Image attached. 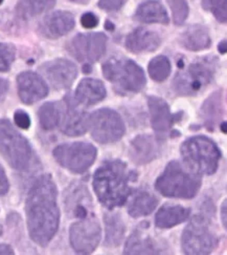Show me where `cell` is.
I'll return each mask as SVG.
<instances>
[{
  "instance_id": "cell-17",
  "label": "cell",
  "mask_w": 227,
  "mask_h": 255,
  "mask_svg": "<svg viewBox=\"0 0 227 255\" xmlns=\"http://www.w3.org/2000/svg\"><path fill=\"white\" fill-rule=\"evenodd\" d=\"M149 224L142 223L128 239L124 249L125 254H160L163 249L148 233Z\"/></svg>"
},
{
  "instance_id": "cell-19",
  "label": "cell",
  "mask_w": 227,
  "mask_h": 255,
  "mask_svg": "<svg viewBox=\"0 0 227 255\" xmlns=\"http://www.w3.org/2000/svg\"><path fill=\"white\" fill-rule=\"evenodd\" d=\"M161 38L156 32L145 27H138L126 39V47L134 54L153 52L158 48Z\"/></svg>"
},
{
  "instance_id": "cell-41",
  "label": "cell",
  "mask_w": 227,
  "mask_h": 255,
  "mask_svg": "<svg viewBox=\"0 0 227 255\" xmlns=\"http://www.w3.org/2000/svg\"><path fill=\"white\" fill-rule=\"evenodd\" d=\"M218 50L221 54H225L226 51H227V43H226V40H223L220 42V44L218 45Z\"/></svg>"
},
{
  "instance_id": "cell-30",
  "label": "cell",
  "mask_w": 227,
  "mask_h": 255,
  "mask_svg": "<svg viewBox=\"0 0 227 255\" xmlns=\"http://www.w3.org/2000/svg\"><path fill=\"white\" fill-rule=\"evenodd\" d=\"M148 72L154 81L163 82L171 74V62L165 56H157L149 63Z\"/></svg>"
},
{
  "instance_id": "cell-23",
  "label": "cell",
  "mask_w": 227,
  "mask_h": 255,
  "mask_svg": "<svg viewBox=\"0 0 227 255\" xmlns=\"http://www.w3.org/2000/svg\"><path fill=\"white\" fill-rule=\"evenodd\" d=\"M180 43L186 50L198 52L211 46L212 39L209 29L203 25H192L180 36Z\"/></svg>"
},
{
  "instance_id": "cell-42",
  "label": "cell",
  "mask_w": 227,
  "mask_h": 255,
  "mask_svg": "<svg viewBox=\"0 0 227 255\" xmlns=\"http://www.w3.org/2000/svg\"><path fill=\"white\" fill-rule=\"evenodd\" d=\"M71 1H74V2H76V3L85 4V3H87V2H89V0H71Z\"/></svg>"
},
{
  "instance_id": "cell-22",
  "label": "cell",
  "mask_w": 227,
  "mask_h": 255,
  "mask_svg": "<svg viewBox=\"0 0 227 255\" xmlns=\"http://www.w3.org/2000/svg\"><path fill=\"white\" fill-rule=\"evenodd\" d=\"M190 214V208H184L180 205L166 204L157 211L155 215V225L160 229L173 228L189 220Z\"/></svg>"
},
{
  "instance_id": "cell-9",
  "label": "cell",
  "mask_w": 227,
  "mask_h": 255,
  "mask_svg": "<svg viewBox=\"0 0 227 255\" xmlns=\"http://www.w3.org/2000/svg\"><path fill=\"white\" fill-rule=\"evenodd\" d=\"M54 158L65 169L74 173H83L93 165L97 150L87 142H75L59 145L54 149Z\"/></svg>"
},
{
  "instance_id": "cell-7",
  "label": "cell",
  "mask_w": 227,
  "mask_h": 255,
  "mask_svg": "<svg viewBox=\"0 0 227 255\" xmlns=\"http://www.w3.org/2000/svg\"><path fill=\"white\" fill-rule=\"evenodd\" d=\"M0 154L18 171H26L33 159L31 144L6 119H0Z\"/></svg>"
},
{
  "instance_id": "cell-10",
  "label": "cell",
  "mask_w": 227,
  "mask_h": 255,
  "mask_svg": "<svg viewBox=\"0 0 227 255\" xmlns=\"http://www.w3.org/2000/svg\"><path fill=\"white\" fill-rule=\"evenodd\" d=\"M89 128L93 140L101 144L120 141L126 131L122 117L109 109L94 112L89 117Z\"/></svg>"
},
{
  "instance_id": "cell-31",
  "label": "cell",
  "mask_w": 227,
  "mask_h": 255,
  "mask_svg": "<svg viewBox=\"0 0 227 255\" xmlns=\"http://www.w3.org/2000/svg\"><path fill=\"white\" fill-rule=\"evenodd\" d=\"M202 5L206 11L214 14L218 21L225 23L227 20V0H202Z\"/></svg>"
},
{
  "instance_id": "cell-4",
  "label": "cell",
  "mask_w": 227,
  "mask_h": 255,
  "mask_svg": "<svg viewBox=\"0 0 227 255\" xmlns=\"http://www.w3.org/2000/svg\"><path fill=\"white\" fill-rule=\"evenodd\" d=\"M180 153L185 167L199 175L214 174L222 156L219 147L205 135H195L185 140L180 147Z\"/></svg>"
},
{
  "instance_id": "cell-6",
  "label": "cell",
  "mask_w": 227,
  "mask_h": 255,
  "mask_svg": "<svg viewBox=\"0 0 227 255\" xmlns=\"http://www.w3.org/2000/svg\"><path fill=\"white\" fill-rule=\"evenodd\" d=\"M103 74L121 95L141 92L147 80L143 68L134 61L124 57L110 58L103 64Z\"/></svg>"
},
{
  "instance_id": "cell-33",
  "label": "cell",
  "mask_w": 227,
  "mask_h": 255,
  "mask_svg": "<svg viewBox=\"0 0 227 255\" xmlns=\"http://www.w3.org/2000/svg\"><path fill=\"white\" fill-rule=\"evenodd\" d=\"M16 48L13 44L0 42V73L7 72L15 60Z\"/></svg>"
},
{
  "instance_id": "cell-3",
  "label": "cell",
  "mask_w": 227,
  "mask_h": 255,
  "mask_svg": "<svg viewBox=\"0 0 227 255\" xmlns=\"http://www.w3.org/2000/svg\"><path fill=\"white\" fill-rule=\"evenodd\" d=\"M201 178L184 168L178 161H172L157 178L155 188L165 198L193 199L201 188Z\"/></svg>"
},
{
  "instance_id": "cell-28",
  "label": "cell",
  "mask_w": 227,
  "mask_h": 255,
  "mask_svg": "<svg viewBox=\"0 0 227 255\" xmlns=\"http://www.w3.org/2000/svg\"><path fill=\"white\" fill-rule=\"evenodd\" d=\"M64 115L63 105L60 102H48L39 110L38 116L40 125L45 130L55 129L61 124Z\"/></svg>"
},
{
  "instance_id": "cell-13",
  "label": "cell",
  "mask_w": 227,
  "mask_h": 255,
  "mask_svg": "<svg viewBox=\"0 0 227 255\" xmlns=\"http://www.w3.org/2000/svg\"><path fill=\"white\" fill-rule=\"evenodd\" d=\"M40 71L56 90L69 88L77 76L76 66L66 59H56L48 61L41 65Z\"/></svg>"
},
{
  "instance_id": "cell-12",
  "label": "cell",
  "mask_w": 227,
  "mask_h": 255,
  "mask_svg": "<svg viewBox=\"0 0 227 255\" xmlns=\"http://www.w3.org/2000/svg\"><path fill=\"white\" fill-rule=\"evenodd\" d=\"M107 37L103 33L80 34L68 44V51L76 60L86 63L96 62L105 54Z\"/></svg>"
},
{
  "instance_id": "cell-16",
  "label": "cell",
  "mask_w": 227,
  "mask_h": 255,
  "mask_svg": "<svg viewBox=\"0 0 227 255\" xmlns=\"http://www.w3.org/2000/svg\"><path fill=\"white\" fill-rule=\"evenodd\" d=\"M161 152V142L150 134H141L130 144L129 156L137 165H145L154 161Z\"/></svg>"
},
{
  "instance_id": "cell-40",
  "label": "cell",
  "mask_w": 227,
  "mask_h": 255,
  "mask_svg": "<svg viewBox=\"0 0 227 255\" xmlns=\"http://www.w3.org/2000/svg\"><path fill=\"white\" fill-rule=\"evenodd\" d=\"M0 254H14V250L8 245H0Z\"/></svg>"
},
{
  "instance_id": "cell-5",
  "label": "cell",
  "mask_w": 227,
  "mask_h": 255,
  "mask_svg": "<svg viewBox=\"0 0 227 255\" xmlns=\"http://www.w3.org/2000/svg\"><path fill=\"white\" fill-rule=\"evenodd\" d=\"M214 209L205 206V210L191 219L183 230L181 244L185 254H210L218 246L219 238L215 233L212 224Z\"/></svg>"
},
{
  "instance_id": "cell-36",
  "label": "cell",
  "mask_w": 227,
  "mask_h": 255,
  "mask_svg": "<svg viewBox=\"0 0 227 255\" xmlns=\"http://www.w3.org/2000/svg\"><path fill=\"white\" fill-rule=\"evenodd\" d=\"M81 23L85 28H93L97 25L98 19L92 13H86L81 18Z\"/></svg>"
},
{
  "instance_id": "cell-18",
  "label": "cell",
  "mask_w": 227,
  "mask_h": 255,
  "mask_svg": "<svg viewBox=\"0 0 227 255\" xmlns=\"http://www.w3.org/2000/svg\"><path fill=\"white\" fill-rule=\"evenodd\" d=\"M148 105L153 129L158 134L169 131L175 122V116L172 115L167 103L159 97L151 96L148 98Z\"/></svg>"
},
{
  "instance_id": "cell-1",
  "label": "cell",
  "mask_w": 227,
  "mask_h": 255,
  "mask_svg": "<svg viewBox=\"0 0 227 255\" xmlns=\"http://www.w3.org/2000/svg\"><path fill=\"white\" fill-rule=\"evenodd\" d=\"M25 214L29 237L39 246H47L60 225L58 190L52 175H41L29 189Z\"/></svg>"
},
{
  "instance_id": "cell-35",
  "label": "cell",
  "mask_w": 227,
  "mask_h": 255,
  "mask_svg": "<svg viewBox=\"0 0 227 255\" xmlns=\"http://www.w3.org/2000/svg\"><path fill=\"white\" fill-rule=\"evenodd\" d=\"M14 120L16 125L22 129H28L29 126H31V119H29V116L21 110H19L15 113Z\"/></svg>"
},
{
  "instance_id": "cell-27",
  "label": "cell",
  "mask_w": 227,
  "mask_h": 255,
  "mask_svg": "<svg viewBox=\"0 0 227 255\" xmlns=\"http://www.w3.org/2000/svg\"><path fill=\"white\" fill-rule=\"evenodd\" d=\"M223 100L221 92H217L205 101L201 109V117L207 128L213 130L223 114Z\"/></svg>"
},
{
  "instance_id": "cell-15",
  "label": "cell",
  "mask_w": 227,
  "mask_h": 255,
  "mask_svg": "<svg viewBox=\"0 0 227 255\" xmlns=\"http://www.w3.org/2000/svg\"><path fill=\"white\" fill-rule=\"evenodd\" d=\"M18 94L24 104H34L47 96L48 87L42 78L34 72H23L17 77Z\"/></svg>"
},
{
  "instance_id": "cell-21",
  "label": "cell",
  "mask_w": 227,
  "mask_h": 255,
  "mask_svg": "<svg viewBox=\"0 0 227 255\" xmlns=\"http://www.w3.org/2000/svg\"><path fill=\"white\" fill-rule=\"evenodd\" d=\"M106 88L100 80L86 78L77 85L75 99L78 104L90 106L101 102L106 97Z\"/></svg>"
},
{
  "instance_id": "cell-24",
  "label": "cell",
  "mask_w": 227,
  "mask_h": 255,
  "mask_svg": "<svg viewBox=\"0 0 227 255\" xmlns=\"http://www.w3.org/2000/svg\"><path fill=\"white\" fill-rule=\"evenodd\" d=\"M105 223V246L108 248H116L122 244L126 227L125 224L118 213H106L104 214Z\"/></svg>"
},
{
  "instance_id": "cell-11",
  "label": "cell",
  "mask_w": 227,
  "mask_h": 255,
  "mask_svg": "<svg viewBox=\"0 0 227 255\" xmlns=\"http://www.w3.org/2000/svg\"><path fill=\"white\" fill-rule=\"evenodd\" d=\"M102 230L94 215L74 223L69 229V240L78 254H90L98 246Z\"/></svg>"
},
{
  "instance_id": "cell-32",
  "label": "cell",
  "mask_w": 227,
  "mask_h": 255,
  "mask_svg": "<svg viewBox=\"0 0 227 255\" xmlns=\"http://www.w3.org/2000/svg\"><path fill=\"white\" fill-rule=\"evenodd\" d=\"M173 13V21L177 25H181L189 16V5L185 0H167Z\"/></svg>"
},
{
  "instance_id": "cell-8",
  "label": "cell",
  "mask_w": 227,
  "mask_h": 255,
  "mask_svg": "<svg viewBox=\"0 0 227 255\" xmlns=\"http://www.w3.org/2000/svg\"><path fill=\"white\" fill-rule=\"evenodd\" d=\"M216 58H200L176 75L174 90L181 96H195L209 85L215 76Z\"/></svg>"
},
{
  "instance_id": "cell-26",
  "label": "cell",
  "mask_w": 227,
  "mask_h": 255,
  "mask_svg": "<svg viewBox=\"0 0 227 255\" xmlns=\"http://www.w3.org/2000/svg\"><path fill=\"white\" fill-rule=\"evenodd\" d=\"M135 17L138 21L144 23H162L170 21L163 5L157 1H147L137 7Z\"/></svg>"
},
{
  "instance_id": "cell-43",
  "label": "cell",
  "mask_w": 227,
  "mask_h": 255,
  "mask_svg": "<svg viewBox=\"0 0 227 255\" xmlns=\"http://www.w3.org/2000/svg\"><path fill=\"white\" fill-rule=\"evenodd\" d=\"M221 129H223V132L226 133V122H223L221 125Z\"/></svg>"
},
{
  "instance_id": "cell-39",
  "label": "cell",
  "mask_w": 227,
  "mask_h": 255,
  "mask_svg": "<svg viewBox=\"0 0 227 255\" xmlns=\"http://www.w3.org/2000/svg\"><path fill=\"white\" fill-rule=\"evenodd\" d=\"M221 218H222V222H223V227L226 229V221H227V203L226 201L223 202V205L221 207Z\"/></svg>"
},
{
  "instance_id": "cell-34",
  "label": "cell",
  "mask_w": 227,
  "mask_h": 255,
  "mask_svg": "<svg viewBox=\"0 0 227 255\" xmlns=\"http://www.w3.org/2000/svg\"><path fill=\"white\" fill-rule=\"evenodd\" d=\"M126 2L127 0H100L98 6L107 12H115L117 9H120Z\"/></svg>"
},
{
  "instance_id": "cell-44",
  "label": "cell",
  "mask_w": 227,
  "mask_h": 255,
  "mask_svg": "<svg viewBox=\"0 0 227 255\" xmlns=\"http://www.w3.org/2000/svg\"><path fill=\"white\" fill-rule=\"evenodd\" d=\"M2 226H1V225H0V237H1V235H2Z\"/></svg>"
},
{
  "instance_id": "cell-2",
  "label": "cell",
  "mask_w": 227,
  "mask_h": 255,
  "mask_svg": "<svg viewBox=\"0 0 227 255\" xmlns=\"http://www.w3.org/2000/svg\"><path fill=\"white\" fill-rule=\"evenodd\" d=\"M137 174L121 160L103 163L93 175V190L100 203L112 210L124 205L131 194V183Z\"/></svg>"
},
{
  "instance_id": "cell-37",
  "label": "cell",
  "mask_w": 227,
  "mask_h": 255,
  "mask_svg": "<svg viewBox=\"0 0 227 255\" xmlns=\"http://www.w3.org/2000/svg\"><path fill=\"white\" fill-rule=\"evenodd\" d=\"M9 189V183L7 180L6 173L2 166L0 165V195H5Z\"/></svg>"
},
{
  "instance_id": "cell-25",
  "label": "cell",
  "mask_w": 227,
  "mask_h": 255,
  "mask_svg": "<svg viewBox=\"0 0 227 255\" xmlns=\"http://www.w3.org/2000/svg\"><path fill=\"white\" fill-rule=\"evenodd\" d=\"M157 204L158 200L153 193L147 190H140L132 197L128 207V213L135 219L147 217L155 210Z\"/></svg>"
},
{
  "instance_id": "cell-20",
  "label": "cell",
  "mask_w": 227,
  "mask_h": 255,
  "mask_svg": "<svg viewBox=\"0 0 227 255\" xmlns=\"http://www.w3.org/2000/svg\"><path fill=\"white\" fill-rule=\"evenodd\" d=\"M75 26V17L72 13L57 11L48 15L41 24V32L47 38H60L72 31Z\"/></svg>"
},
{
  "instance_id": "cell-45",
  "label": "cell",
  "mask_w": 227,
  "mask_h": 255,
  "mask_svg": "<svg viewBox=\"0 0 227 255\" xmlns=\"http://www.w3.org/2000/svg\"><path fill=\"white\" fill-rule=\"evenodd\" d=\"M2 1H3V0H0V4H1V3H2Z\"/></svg>"
},
{
  "instance_id": "cell-29",
  "label": "cell",
  "mask_w": 227,
  "mask_h": 255,
  "mask_svg": "<svg viewBox=\"0 0 227 255\" xmlns=\"http://www.w3.org/2000/svg\"><path fill=\"white\" fill-rule=\"evenodd\" d=\"M56 0H19L16 13L21 19H31L51 9Z\"/></svg>"
},
{
  "instance_id": "cell-14",
  "label": "cell",
  "mask_w": 227,
  "mask_h": 255,
  "mask_svg": "<svg viewBox=\"0 0 227 255\" xmlns=\"http://www.w3.org/2000/svg\"><path fill=\"white\" fill-rule=\"evenodd\" d=\"M75 98L66 97V110L61 122V130L69 136L84 134L89 128V116L77 107Z\"/></svg>"
},
{
  "instance_id": "cell-38",
  "label": "cell",
  "mask_w": 227,
  "mask_h": 255,
  "mask_svg": "<svg viewBox=\"0 0 227 255\" xmlns=\"http://www.w3.org/2000/svg\"><path fill=\"white\" fill-rule=\"evenodd\" d=\"M8 91V82L5 79L0 78V102H1Z\"/></svg>"
}]
</instances>
